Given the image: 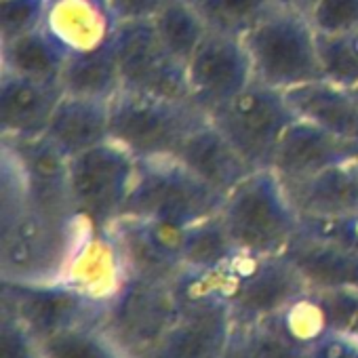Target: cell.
I'll return each mask as SVG.
<instances>
[{"mask_svg": "<svg viewBox=\"0 0 358 358\" xmlns=\"http://www.w3.org/2000/svg\"><path fill=\"white\" fill-rule=\"evenodd\" d=\"M114 49L122 89L169 99H190L186 66L162 45L152 20L122 22L114 36Z\"/></svg>", "mask_w": 358, "mask_h": 358, "instance_id": "obj_8", "label": "cell"}, {"mask_svg": "<svg viewBox=\"0 0 358 358\" xmlns=\"http://www.w3.org/2000/svg\"><path fill=\"white\" fill-rule=\"evenodd\" d=\"M220 215L245 255H285L301 230L297 211L272 169H257L224 199Z\"/></svg>", "mask_w": 358, "mask_h": 358, "instance_id": "obj_1", "label": "cell"}, {"mask_svg": "<svg viewBox=\"0 0 358 358\" xmlns=\"http://www.w3.org/2000/svg\"><path fill=\"white\" fill-rule=\"evenodd\" d=\"M354 93H356V95H358V87H356V89H354Z\"/></svg>", "mask_w": 358, "mask_h": 358, "instance_id": "obj_41", "label": "cell"}, {"mask_svg": "<svg viewBox=\"0 0 358 358\" xmlns=\"http://www.w3.org/2000/svg\"><path fill=\"white\" fill-rule=\"evenodd\" d=\"M45 135L68 158L110 141V101L64 95Z\"/></svg>", "mask_w": 358, "mask_h": 358, "instance_id": "obj_21", "label": "cell"}, {"mask_svg": "<svg viewBox=\"0 0 358 358\" xmlns=\"http://www.w3.org/2000/svg\"><path fill=\"white\" fill-rule=\"evenodd\" d=\"M241 251L236 249L220 213L205 217L184 230L182 266L190 272H215L228 266Z\"/></svg>", "mask_w": 358, "mask_h": 358, "instance_id": "obj_25", "label": "cell"}, {"mask_svg": "<svg viewBox=\"0 0 358 358\" xmlns=\"http://www.w3.org/2000/svg\"><path fill=\"white\" fill-rule=\"evenodd\" d=\"M356 350H358V339L331 331L320 341H316L308 354L310 358H350Z\"/></svg>", "mask_w": 358, "mask_h": 358, "instance_id": "obj_36", "label": "cell"}, {"mask_svg": "<svg viewBox=\"0 0 358 358\" xmlns=\"http://www.w3.org/2000/svg\"><path fill=\"white\" fill-rule=\"evenodd\" d=\"M68 53L43 30H34L15 41L0 43V72H11L43 83H59Z\"/></svg>", "mask_w": 358, "mask_h": 358, "instance_id": "obj_24", "label": "cell"}, {"mask_svg": "<svg viewBox=\"0 0 358 358\" xmlns=\"http://www.w3.org/2000/svg\"><path fill=\"white\" fill-rule=\"evenodd\" d=\"M297 118L314 122L343 139L358 141V95L324 78L285 91Z\"/></svg>", "mask_w": 358, "mask_h": 358, "instance_id": "obj_20", "label": "cell"}, {"mask_svg": "<svg viewBox=\"0 0 358 358\" xmlns=\"http://www.w3.org/2000/svg\"><path fill=\"white\" fill-rule=\"evenodd\" d=\"M15 297L17 316L32 331L49 337L51 333L70 329L91 306L85 295L64 282H5Z\"/></svg>", "mask_w": 358, "mask_h": 358, "instance_id": "obj_19", "label": "cell"}, {"mask_svg": "<svg viewBox=\"0 0 358 358\" xmlns=\"http://www.w3.org/2000/svg\"><path fill=\"white\" fill-rule=\"evenodd\" d=\"M356 166H358V160H356Z\"/></svg>", "mask_w": 358, "mask_h": 358, "instance_id": "obj_42", "label": "cell"}, {"mask_svg": "<svg viewBox=\"0 0 358 358\" xmlns=\"http://www.w3.org/2000/svg\"><path fill=\"white\" fill-rule=\"evenodd\" d=\"M3 358H34V352L30 348V341L26 333L20 327H9L5 324L3 331V350H0Z\"/></svg>", "mask_w": 358, "mask_h": 358, "instance_id": "obj_37", "label": "cell"}, {"mask_svg": "<svg viewBox=\"0 0 358 358\" xmlns=\"http://www.w3.org/2000/svg\"><path fill=\"white\" fill-rule=\"evenodd\" d=\"M257 83L289 91L322 78L316 30L308 15L276 5L251 32L243 36Z\"/></svg>", "mask_w": 358, "mask_h": 358, "instance_id": "obj_3", "label": "cell"}, {"mask_svg": "<svg viewBox=\"0 0 358 358\" xmlns=\"http://www.w3.org/2000/svg\"><path fill=\"white\" fill-rule=\"evenodd\" d=\"M118 26L108 0H49L41 28L68 55H76L112 43Z\"/></svg>", "mask_w": 358, "mask_h": 358, "instance_id": "obj_15", "label": "cell"}, {"mask_svg": "<svg viewBox=\"0 0 358 358\" xmlns=\"http://www.w3.org/2000/svg\"><path fill=\"white\" fill-rule=\"evenodd\" d=\"M282 186L299 220H339L358 213L356 160Z\"/></svg>", "mask_w": 358, "mask_h": 358, "instance_id": "obj_18", "label": "cell"}, {"mask_svg": "<svg viewBox=\"0 0 358 358\" xmlns=\"http://www.w3.org/2000/svg\"><path fill=\"white\" fill-rule=\"evenodd\" d=\"M87 222H57L30 205L3 211L5 282H59Z\"/></svg>", "mask_w": 358, "mask_h": 358, "instance_id": "obj_4", "label": "cell"}, {"mask_svg": "<svg viewBox=\"0 0 358 358\" xmlns=\"http://www.w3.org/2000/svg\"><path fill=\"white\" fill-rule=\"evenodd\" d=\"M230 266L236 274V291L230 306L247 316L278 314L287 303L310 289L299 270L285 255L253 257L238 253Z\"/></svg>", "mask_w": 358, "mask_h": 358, "instance_id": "obj_13", "label": "cell"}, {"mask_svg": "<svg viewBox=\"0 0 358 358\" xmlns=\"http://www.w3.org/2000/svg\"><path fill=\"white\" fill-rule=\"evenodd\" d=\"M59 83L66 95L112 101L122 91L114 41L99 49L70 55Z\"/></svg>", "mask_w": 358, "mask_h": 358, "instance_id": "obj_23", "label": "cell"}, {"mask_svg": "<svg viewBox=\"0 0 358 358\" xmlns=\"http://www.w3.org/2000/svg\"><path fill=\"white\" fill-rule=\"evenodd\" d=\"M207 30L243 38L251 32L278 0H190Z\"/></svg>", "mask_w": 358, "mask_h": 358, "instance_id": "obj_27", "label": "cell"}, {"mask_svg": "<svg viewBox=\"0 0 358 358\" xmlns=\"http://www.w3.org/2000/svg\"><path fill=\"white\" fill-rule=\"evenodd\" d=\"M110 230L120 245L131 278L169 285L184 272L179 253H182L186 228H175L150 220L118 217Z\"/></svg>", "mask_w": 358, "mask_h": 358, "instance_id": "obj_12", "label": "cell"}, {"mask_svg": "<svg viewBox=\"0 0 358 358\" xmlns=\"http://www.w3.org/2000/svg\"><path fill=\"white\" fill-rule=\"evenodd\" d=\"M207 120L190 99L122 89L110 101V139L137 160L175 158L186 137Z\"/></svg>", "mask_w": 358, "mask_h": 358, "instance_id": "obj_2", "label": "cell"}, {"mask_svg": "<svg viewBox=\"0 0 358 358\" xmlns=\"http://www.w3.org/2000/svg\"><path fill=\"white\" fill-rule=\"evenodd\" d=\"M354 160H358V141L343 139L314 122L297 118L285 131L270 169L282 184H295Z\"/></svg>", "mask_w": 358, "mask_h": 358, "instance_id": "obj_14", "label": "cell"}, {"mask_svg": "<svg viewBox=\"0 0 358 358\" xmlns=\"http://www.w3.org/2000/svg\"><path fill=\"white\" fill-rule=\"evenodd\" d=\"M308 20L316 34L358 32V0H316Z\"/></svg>", "mask_w": 358, "mask_h": 358, "instance_id": "obj_32", "label": "cell"}, {"mask_svg": "<svg viewBox=\"0 0 358 358\" xmlns=\"http://www.w3.org/2000/svg\"><path fill=\"white\" fill-rule=\"evenodd\" d=\"M285 257L299 270L310 289L358 287V251L299 230L297 238L285 251Z\"/></svg>", "mask_w": 358, "mask_h": 358, "instance_id": "obj_22", "label": "cell"}, {"mask_svg": "<svg viewBox=\"0 0 358 358\" xmlns=\"http://www.w3.org/2000/svg\"><path fill=\"white\" fill-rule=\"evenodd\" d=\"M224 196L188 171L177 158L139 160L133 192L120 217L150 220L188 228L220 213Z\"/></svg>", "mask_w": 358, "mask_h": 358, "instance_id": "obj_5", "label": "cell"}, {"mask_svg": "<svg viewBox=\"0 0 358 358\" xmlns=\"http://www.w3.org/2000/svg\"><path fill=\"white\" fill-rule=\"evenodd\" d=\"M152 24L169 53L184 66L209 32L190 0H169L156 13Z\"/></svg>", "mask_w": 358, "mask_h": 358, "instance_id": "obj_26", "label": "cell"}, {"mask_svg": "<svg viewBox=\"0 0 358 358\" xmlns=\"http://www.w3.org/2000/svg\"><path fill=\"white\" fill-rule=\"evenodd\" d=\"M7 150L20 166L28 205L57 222L80 220L70 201V158L47 137H3Z\"/></svg>", "mask_w": 358, "mask_h": 358, "instance_id": "obj_10", "label": "cell"}, {"mask_svg": "<svg viewBox=\"0 0 358 358\" xmlns=\"http://www.w3.org/2000/svg\"><path fill=\"white\" fill-rule=\"evenodd\" d=\"M276 316L278 331L306 352H310L316 341H320L327 333L333 331L320 293L314 289H308L297 295Z\"/></svg>", "mask_w": 358, "mask_h": 358, "instance_id": "obj_28", "label": "cell"}, {"mask_svg": "<svg viewBox=\"0 0 358 358\" xmlns=\"http://www.w3.org/2000/svg\"><path fill=\"white\" fill-rule=\"evenodd\" d=\"M120 245L110 228L85 224L66 262L59 282L72 287L95 306L116 301L129 282Z\"/></svg>", "mask_w": 358, "mask_h": 358, "instance_id": "obj_11", "label": "cell"}, {"mask_svg": "<svg viewBox=\"0 0 358 358\" xmlns=\"http://www.w3.org/2000/svg\"><path fill=\"white\" fill-rule=\"evenodd\" d=\"M64 95L62 83L0 72V133L11 139L45 135Z\"/></svg>", "mask_w": 358, "mask_h": 358, "instance_id": "obj_17", "label": "cell"}, {"mask_svg": "<svg viewBox=\"0 0 358 358\" xmlns=\"http://www.w3.org/2000/svg\"><path fill=\"white\" fill-rule=\"evenodd\" d=\"M160 358H186V356H179V354H173V352H169V350H162Z\"/></svg>", "mask_w": 358, "mask_h": 358, "instance_id": "obj_39", "label": "cell"}, {"mask_svg": "<svg viewBox=\"0 0 358 358\" xmlns=\"http://www.w3.org/2000/svg\"><path fill=\"white\" fill-rule=\"evenodd\" d=\"M139 160L122 145L103 141L70 158V201L93 228H110L133 192Z\"/></svg>", "mask_w": 358, "mask_h": 358, "instance_id": "obj_6", "label": "cell"}, {"mask_svg": "<svg viewBox=\"0 0 358 358\" xmlns=\"http://www.w3.org/2000/svg\"><path fill=\"white\" fill-rule=\"evenodd\" d=\"M49 0H0V43L15 41L43 26Z\"/></svg>", "mask_w": 358, "mask_h": 358, "instance_id": "obj_31", "label": "cell"}, {"mask_svg": "<svg viewBox=\"0 0 358 358\" xmlns=\"http://www.w3.org/2000/svg\"><path fill=\"white\" fill-rule=\"evenodd\" d=\"M322 78L345 89L358 87V32L316 34Z\"/></svg>", "mask_w": 358, "mask_h": 358, "instance_id": "obj_29", "label": "cell"}, {"mask_svg": "<svg viewBox=\"0 0 358 358\" xmlns=\"http://www.w3.org/2000/svg\"><path fill=\"white\" fill-rule=\"evenodd\" d=\"M175 158L224 199L253 173L251 164L209 116L186 137Z\"/></svg>", "mask_w": 358, "mask_h": 358, "instance_id": "obj_16", "label": "cell"}, {"mask_svg": "<svg viewBox=\"0 0 358 358\" xmlns=\"http://www.w3.org/2000/svg\"><path fill=\"white\" fill-rule=\"evenodd\" d=\"M190 101L205 114L236 97L255 76L243 38L207 32L186 64Z\"/></svg>", "mask_w": 358, "mask_h": 358, "instance_id": "obj_9", "label": "cell"}, {"mask_svg": "<svg viewBox=\"0 0 358 358\" xmlns=\"http://www.w3.org/2000/svg\"><path fill=\"white\" fill-rule=\"evenodd\" d=\"M318 293L324 303L331 329L358 339V287L322 289Z\"/></svg>", "mask_w": 358, "mask_h": 358, "instance_id": "obj_33", "label": "cell"}, {"mask_svg": "<svg viewBox=\"0 0 358 358\" xmlns=\"http://www.w3.org/2000/svg\"><path fill=\"white\" fill-rule=\"evenodd\" d=\"M108 3L116 20L122 24V22L154 20L156 13L169 3V0H108Z\"/></svg>", "mask_w": 358, "mask_h": 358, "instance_id": "obj_35", "label": "cell"}, {"mask_svg": "<svg viewBox=\"0 0 358 358\" xmlns=\"http://www.w3.org/2000/svg\"><path fill=\"white\" fill-rule=\"evenodd\" d=\"M278 5H285V7H289V9H295V11L308 15L310 9L316 5V0H278Z\"/></svg>", "mask_w": 358, "mask_h": 358, "instance_id": "obj_38", "label": "cell"}, {"mask_svg": "<svg viewBox=\"0 0 358 358\" xmlns=\"http://www.w3.org/2000/svg\"><path fill=\"white\" fill-rule=\"evenodd\" d=\"M249 358H310V354L289 341L280 331L257 333L249 341Z\"/></svg>", "mask_w": 358, "mask_h": 358, "instance_id": "obj_34", "label": "cell"}, {"mask_svg": "<svg viewBox=\"0 0 358 358\" xmlns=\"http://www.w3.org/2000/svg\"><path fill=\"white\" fill-rule=\"evenodd\" d=\"M207 116L253 171L270 169L285 131L297 120L285 91L266 87L257 80Z\"/></svg>", "mask_w": 358, "mask_h": 358, "instance_id": "obj_7", "label": "cell"}, {"mask_svg": "<svg viewBox=\"0 0 358 358\" xmlns=\"http://www.w3.org/2000/svg\"><path fill=\"white\" fill-rule=\"evenodd\" d=\"M350 358H358V350H356V352H354V354H352Z\"/></svg>", "mask_w": 358, "mask_h": 358, "instance_id": "obj_40", "label": "cell"}, {"mask_svg": "<svg viewBox=\"0 0 358 358\" xmlns=\"http://www.w3.org/2000/svg\"><path fill=\"white\" fill-rule=\"evenodd\" d=\"M41 358H116V352L97 335L70 327L43 337Z\"/></svg>", "mask_w": 358, "mask_h": 358, "instance_id": "obj_30", "label": "cell"}]
</instances>
